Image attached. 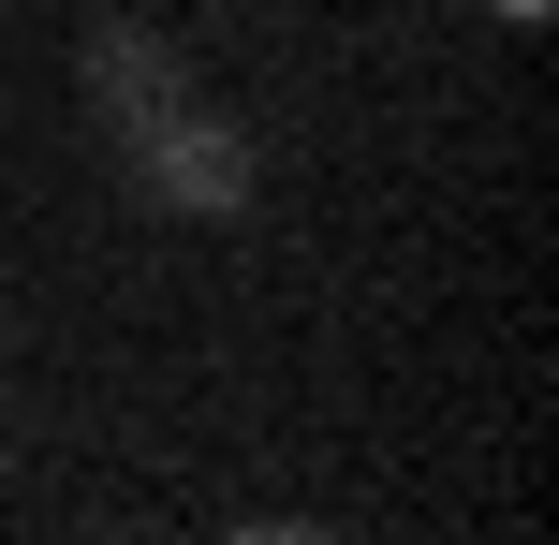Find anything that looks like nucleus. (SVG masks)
<instances>
[{
  "label": "nucleus",
  "instance_id": "1",
  "mask_svg": "<svg viewBox=\"0 0 559 545\" xmlns=\"http://www.w3.org/2000/svg\"><path fill=\"white\" fill-rule=\"evenodd\" d=\"M133 192L163 206V222H236L251 206V133H236L222 104H177L133 133Z\"/></svg>",
  "mask_w": 559,
  "mask_h": 545
},
{
  "label": "nucleus",
  "instance_id": "2",
  "mask_svg": "<svg viewBox=\"0 0 559 545\" xmlns=\"http://www.w3.org/2000/svg\"><path fill=\"white\" fill-rule=\"evenodd\" d=\"M74 74H88V118H104L118 147H133L147 118H177V104H192V59H177L163 29H133V15H104V29H88V45H74Z\"/></svg>",
  "mask_w": 559,
  "mask_h": 545
},
{
  "label": "nucleus",
  "instance_id": "3",
  "mask_svg": "<svg viewBox=\"0 0 559 545\" xmlns=\"http://www.w3.org/2000/svg\"><path fill=\"white\" fill-rule=\"evenodd\" d=\"M501 15H515V29H531V15H545V0H501Z\"/></svg>",
  "mask_w": 559,
  "mask_h": 545
}]
</instances>
